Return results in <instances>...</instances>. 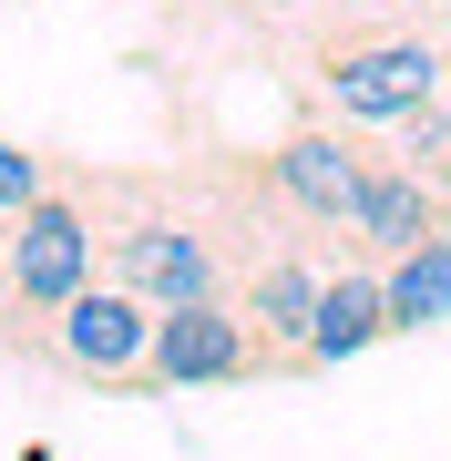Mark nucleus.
Here are the masks:
<instances>
[{
    "instance_id": "7ed1b4c3",
    "label": "nucleus",
    "mask_w": 451,
    "mask_h": 461,
    "mask_svg": "<svg viewBox=\"0 0 451 461\" xmlns=\"http://www.w3.org/2000/svg\"><path fill=\"white\" fill-rule=\"evenodd\" d=\"M83 287H103V226H93L83 185H72V154H62V185L0 226V359L41 369L51 318H62Z\"/></svg>"
},
{
    "instance_id": "20e7f679",
    "label": "nucleus",
    "mask_w": 451,
    "mask_h": 461,
    "mask_svg": "<svg viewBox=\"0 0 451 461\" xmlns=\"http://www.w3.org/2000/svg\"><path fill=\"white\" fill-rule=\"evenodd\" d=\"M369 154L380 144H359L338 113H318V103H298V113L277 123V144L257 154L277 185V205L298 215L308 236H349V215H359V185H369Z\"/></svg>"
},
{
    "instance_id": "423d86ee",
    "label": "nucleus",
    "mask_w": 451,
    "mask_h": 461,
    "mask_svg": "<svg viewBox=\"0 0 451 461\" xmlns=\"http://www.w3.org/2000/svg\"><path fill=\"white\" fill-rule=\"evenodd\" d=\"M329 267H338V247H277V257H257L247 277H236V318H247L267 379H298L308 329H318V297H329Z\"/></svg>"
},
{
    "instance_id": "0eeeda50",
    "label": "nucleus",
    "mask_w": 451,
    "mask_h": 461,
    "mask_svg": "<svg viewBox=\"0 0 451 461\" xmlns=\"http://www.w3.org/2000/svg\"><path fill=\"white\" fill-rule=\"evenodd\" d=\"M247 379H267V359H257L236 297H216V308H175L165 329H154L144 400H175V390H247Z\"/></svg>"
},
{
    "instance_id": "f03ea898",
    "label": "nucleus",
    "mask_w": 451,
    "mask_h": 461,
    "mask_svg": "<svg viewBox=\"0 0 451 461\" xmlns=\"http://www.w3.org/2000/svg\"><path fill=\"white\" fill-rule=\"evenodd\" d=\"M298 93L338 123H420L441 113V41L420 21H380V11H349V21H318L308 51H298Z\"/></svg>"
},
{
    "instance_id": "6e6552de",
    "label": "nucleus",
    "mask_w": 451,
    "mask_h": 461,
    "mask_svg": "<svg viewBox=\"0 0 451 461\" xmlns=\"http://www.w3.org/2000/svg\"><path fill=\"white\" fill-rule=\"evenodd\" d=\"M431 236H451V195L410 165V154H369L359 215H349V247H359L369 267H401V257L431 247Z\"/></svg>"
},
{
    "instance_id": "f257e3e1",
    "label": "nucleus",
    "mask_w": 451,
    "mask_h": 461,
    "mask_svg": "<svg viewBox=\"0 0 451 461\" xmlns=\"http://www.w3.org/2000/svg\"><path fill=\"white\" fill-rule=\"evenodd\" d=\"M72 185H83V205L103 226V277L113 287H134L144 308H165V318L236 297V257H226V236L205 226L185 165H72Z\"/></svg>"
},
{
    "instance_id": "1a4fd4ad",
    "label": "nucleus",
    "mask_w": 451,
    "mask_h": 461,
    "mask_svg": "<svg viewBox=\"0 0 451 461\" xmlns=\"http://www.w3.org/2000/svg\"><path fill=\"white\" fill-rule=\"evenodd\" d=\"M380 339H390V287H380V267L349 247V257L329 267V297H318V329H308L298 379H318V369H349V359H369Z\"/></svg>"
},
{
    "instance_id": "9d476101",
    "label": "nucleus",
    "mask_w": 451,
    "mask_h": 461,
    "mask_svg": "<svg viewBox=\"0 0 451 461\" xmlns=\"http://www.w3.org/2000/svg\"><path fill=\"white\" fill-rule=\"evenodd\" d=\"M380 287H390V339L441 329L451 318V236H431V247L401 257V267H380Z\"/></svg>"
},
{
    "instance_id": "39448f33",
    "label": "nucleus",
    "mask_w": 451,
    "mask_h": 461,
    "mask_svg": "<svg viewBox=\"0 0 451 461\" xmlns=\"http://www.w3.org/2000/svg\"><path fill=\"white\" fill-rule=\"evenodd\" d=\"M154 329H165V308H144L134 287H83L62 318H51V339H41V369L51 379H72V390H103V400H144V359H154Z\"/></svg>"
}]
</instances>
